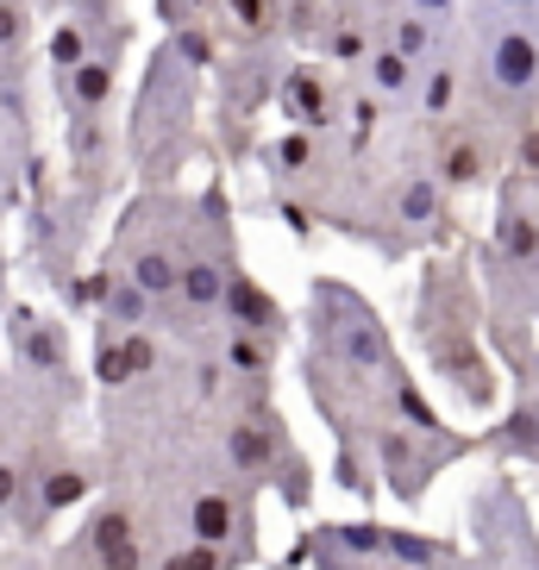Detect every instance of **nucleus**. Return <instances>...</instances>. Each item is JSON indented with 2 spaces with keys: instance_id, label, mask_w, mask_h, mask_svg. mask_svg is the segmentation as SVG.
Listing matches in <instances>:
<instances>
[{
  "instance_id": "obj_7",
  "label": "nucleus",
  "mask_w": 539,
  "mask_h": 570,
  "mask_svg": "<svg viewBox=\"0 0 539 570\" xmlns=\"http://www.w3.org/2000/svg\"><path fill=\"white\" fill-rule=\"evenodd\" d=\"M427 51H433V26H427L421 13H408L402 26H395V57H402V63H421Z\"/></svg>"
},
{
  "instance_id": "obj_21",
  "label": "nucleus",
  "mask_w": 539,
  "mask_h": 570,
  "mask_svg": "<svg viewBox=\"0 0 539 570\" xmlns=\"http://www.w3.org/2000/svg\"><path fill=\"white\" fill-rule=\"evenodd\" d=\"M13 495H19V470H13V464H0V508L13 502Z\"/></svg>"
},
{
  "instance_id": "obj_22",
  "label": "nucleus",
  "mask_w": 539,
  "mask_h": 570,
  "mask_svg": "<svg viewBox=\"0 0 539 570\" xmlns=\"http://www.w3.org/2000/svg\"><path fill=\"white\" fill-rule=\"evenodd\" d=\"M402 407H408V414H414V420H421V426H433V414H427V402H421V395H414V389H402Z\"/></svg>"
},
{
  "instance_id": "obj_24",
  "label": "nucleus",
  "mask_w": 539,
  "mask_h": 570,
  "mask_svg": "<svg viewBox=\"0 0 539 570\" xmlns=\"http://www.w3.org/2000/svg\"><path fill=\"white\" fill-rule=\"evenodd\" d=\"M414 7H427V13H433V7H452V0H414Z\"/></svg>"
},
{
  "instance_id": "obj_19",
  "label": "nucleus",
  "mask_w": 539,
  "mask_h": 570,
  "mask_svg": "<svg viewBox=\"0 0 539 570\" xmlns=\"http://www.w3.org/2000/svg\"><path fill=\"white\" fill-rule=\"evenodd\" d=\"M452 82H458L452 69H439V76H433V88H427V107H445V101H452Z\"/></svg>"
},
{
  "instance_id": "obj_10",
  "label": "nucleus",
  "mask_w": 539,
  "mask_h": 570,
  "mask_svg": "<svg viewBox=\"0 0 539 570\" xmlns=\"http://www.w3.org/2000/svg\"><path fill=\"white\" fill-rule=\"evenodd\" d=\"M288 101H295V114H302V119H321V126H326V88H314L307 76H295Z\"/></svg>"
},
{
  "instance_id": "obj_1",
  "label": "nucleus",
  "mask_w": 539,
  "mask_h": 570,
  "mask_svg": "<svg viewBox=\"0 0 539 570\" xmlns=\"http://www.w3.org/2000/svg\"><path fill=\"white\" fill-rule=\"evenodd\" d=\"M489 69H496V82H502V88H527L539 76V45L527 32H502V38H496Z\"/></svg>"
},
{
  "instance_id": "obj_4",
  "label": "nucleus",
  "mask_w": 539,
  "mask_h": 570,
  "mask_svg": "<svg viewBox=\"0 0 539 570\" xmlns=\"http://www.w3.org/2000/svg\"><path fill=\"white\" fill-rule=\"evenodd\" d=\"M176 288H183L195 307H214L219 295H226V276H219L214 264H188V269H176Z\"/></svg>"
},
{
  "instance_id": "obj_2",
  "label": "nucleus",
  "mask_w": 539,
  "mask_h": 570,
  "mask_svg": "<svg viewBox=\"0 0 539 570\" xmlns=\"http://www.w3.org/2000/svg\"><path fill=\"white\" fill-rule=\"evenodd\" d=\"M95 552H101L107 570H138V539H133V527H126V514H107L101 527H95Z\"/></svg>"
},
{
  "instance_id": "obj_23",
  "label": "nucleus",
  "mask_w": 539,
  "mask_h": 570,
  "mask_svg": "<svg viewBox=\"0 0 539 570\" xmlns=\"http://www.w3.org/2000/svg\"><path fill=\"white\" fill-rule=\"evenodd\" d=\"M13 38H19V13L13 7H0V45H13Z\"/></svg>"
},
{
  "instance_id": "obj_6",
  "label": "nucleus",
  "mask_w": 539,
  "mask_h": 570,
  "mask_svg": "<svg viewBox=\"0 0 539 570\" xmlns=\"http://www.w3.org/2000/svg\"><path fill=\"white\" fill-rule=\"evenodd\" d=\"M226 527H233V508L219 502V495H202V502H195V539H202V546H219Z\"/></svg>"
},
{
  "instance_id": "obj_12",
  "label": "nucleus",
  "mask_w": 539,
  "mask_h": 570,
  "mask_svg": "<svg viewBox=\"0 0 539 570\" xmlns=\"http://www.w3.org/2000/svg\"><path fill=\"white\" fill-rule=\"evenodd\" d=\"M233 458H238V464H264V458H270L264 433H257V426H238V433H233Z\"/></svg>"
},
{
  "instance_id": "obj_13",
  "label": "nucleus",
  "mask_w": 539,
  "mask_h": 570,
  "mask_svg": "<svg viewBox=\"0 0 539 570\" xmlns=\"http://www.w3.org/2000/svg\"><path fill=\"white\" fill-rule=\"evenodd\" d=\"M502 245H508V257H533L539 252V226H533V219H514Z\"/></svg>"
},
{
  "instance_id": "obj_20",
  "label": "nucleus",
  "mask_w": 539,
  "mask_h": 570,
  "mask_svg": "<svg viewBox=\"0 0 539 570\" xmlns=\"http://www.w3.org/2000/svg\"><path fill=\"white\" fill-rule=\"evenodd\" d=\"M138 302H145V295H138V288H119V295H114L119 320H138Z\"/></svg>"
},
{
  "instance_id": "obj_25",
  "label": "nucleus",
  "mask_w": 539,
  "mask_h": 570,
  "mask_svg": "<svg viewBox=\"0 0 539 570\" xmlns=\"http://www.w3.org/2000/svg\"><path fill=\"white\" fill-rule=\"evenodd\" d=\"M502 7H533V0H502Z\"/></svg>"
},
{
  "instance_id": "obj_3",
  "label": "nucleus",
  "mask_w": 539,
  "mask_h": 570,
  "mask_svg": "<svg viewBox=\"0 0 539 570\" xmlns=\"http://www.w3.org/2000/svg\"><path fill=\"white\" fill-rule=\"evenodd\" d=\"M133 288L138 295H176V264L164 252H138L133 257Z\"/></svg>"
},
{
  "instance_id": "obj_16",
  "label": "nucleus",
  "mask_w": 539,
  "mask_h": 570,
  "mask_svg": "<svg viewBox=\"0 0 539 570\" xmlns=\"http://www.w3.org/2000/svg\"><path fill=\"white\" fill-rule=\"evenodd\" d=\"M333 539L345 546V552H376V546H383L376 527H333Z\"/></svg>"
},
{
  "instance_id": "obj_14",
  "label": "nucleus",
  "mask_w": 539,
  "mask_h": 570,
  "mask_svg": "<svg viewBox=\"0 0 539 570\" xmlns=\"http://www.w3.org/2000/svg\"><path fill=\"white\" fill-rule=\"evenodd\" d=\"M383 546L402 558V564H427V558H433V546H427V539H408V533H383Z\"/></svg>"
},
{
  "instance_id": "obj_11",
  "label": "nucleus",
  "mask_w": 539,
  "mask_h": 570,
  "mask_svg": "<svg viewBox=\"0 0 539 570\" xmlns=\"http://www.w3.org/2000/svg\"><path fill=\"white\" fill-rule=\"evenodd\" d=\"M433 207H439L433 183H414V188L402 195V219H421V226H427V219H433Z\"/></svg>"
},
{
  "instance_id": "obj_17",
  "label": "nucleus",
  "mask_w": 539,
  "mask_h": 570,
  "mask_svg": "<svg viewBox=\"0 0 539 570\" xmlns=\"http://www.w3.org/2000/svg\"><path fill=\"white\" fill-rule=\"evenodd\" d=\"M508 433H514V445H527V452H533V445H539V420L533 414H514V420H508Z\"/></svg>"
},
{
  "instance_id": "obj_18",
  "label": "nucleus",
  "mask_w": 539,
  "mask_h": 570,
  "mask_svg": "<svg viewBox=\"0 0 539 570\" xmlns=\"http://www.w3.org/2000/svg\"><path fill=\"white\" fill-rule=\"evenodd\" d=\"M477 176V145H458L452 151V183H471Z\"/></svg>"
},
{
  "instance_id": "obj_8",
  "label": "nucleus",
  "mask_w": 539,
  "mask_h": 570,
  "mask_svg": "<svg viewBox=\"0 0 539 570\" xmlns=\"http://www.w3.org/2000/svg\"><path fill=\"white\" fill-rule=\"evenodd\" d=\"M408 69H414V63H402L395 51H376V57H371V82L383 88V95H402V88H408Z\"/></svg>"
},
{
  "instance_id": "obj_15",
  "label": "nucleus",
  "mask_w": 539,
  "mask_h": 570,
  "mask_svg": "<svg viewBox=\"0 0 539 570\" xmlns=\"http://www.w3.org/2000/svg\"><path fill=\"white\" fill-rule=\"evenodd\" d=\"M82 51H88V45H82V32H76V26H63V32L51 38V57H57L63 69H76V63H82Z\"/></svg>"
},
{
  "instance_id": "obj_5",
  "label": "nucleus",
  "mask_w": 539,
  "mask_h": 570,
  "mask_svg": "<svg viewBox=\"0 0 539 570\" xmlns=\"http://www.w3.org/2000/svg\"><path fill=\"white\" fill-rule=\"evenodd\" d=\"M107 88H114V69L107 63H76V76H69V101L76 107H101Z\"/></svg>"
},
{
  "instance_id": "obj_9",
  "label": "nucleus",
  "mask_w": 539,
  "mask_h": 570,
  "mask_svg": "<svg viewBox=\"0 0 539 570\" xmlns=\"http://www.w3.org/2000/svg\"><path fill=\"white\" fill-rule=\"evenodd\" d=\"M82 476L76 470H51V483H45V508H69V502H82Z\"/></svg>"
}]
</instances>
